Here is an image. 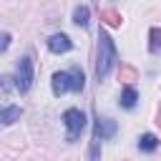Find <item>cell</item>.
<instances>
[{
    "label": "cell",
    "mask_w": 161,
    "mask_h": 161,
    "mask_svg": "<svg viewBox=\"0 0 161 161\" xmlns=\"http://www.w3.org/2000/svg\"><path fill=\"white\" fill-rule=\"evenodd\" d=\"M116 60H118V53H116V45L111 40V35L106 30H98V58H96V78H98V83L108 78V73L116 65Z\"/></svg>",
    "instance_id": "6da1fadb"
},
{
    "label": "cell",
    "mask_w": 161,
    "mask_h": 161,
    "mask_svg": "<svg viewBox=\"0 0 161 161\" xmlns=\"http://www.w3.org/2000/svg\"><path fill=\"white\" fill-rule=\"evenodd\" d=\"M50 86H53V93L55 96H63V93H68V91H83V86H86V78H83V70L80 68H70V70H58V73H53V80H50Z\"/></svg>",
    "instance_id": "7a4b0ae2"
},
{
    "label": "cell",
    "mask_w": 161,
    "mask_h": 161,
    "mask_svg": "<svg viewBox=\"0 0 161 161\" xmlns=\"http://www.w3.org/2000/svg\"><path fill=\"white\" fill-rule=\"evenodd\" d=\"M63 123H65V128H68V141L73 143V141L83 133V128H86V113H83L80 108H68V111L63 113Z\"/></svg>",
    "instance_id": "3957f363"
},
{
    "label": "cell",
    "mask_w": 161,
    "mask_h": 161,
    "mask_svg": "<svg viewBox=\"0 0 161 161\" xmlns=\"http://www.w3.org/2000/svg\"><path fill=\"white\" fill-rule=\"evenodd\" d=\"M13 80H15V88H18L20 93H28V91H30V86H33V58H30V55L20 58Z\"/></svg>",
    "instance_id": "277c9868"
},
{
    "label": "cell",
    "mask_w": 161,
    "mask_h": 161,
    "mask_svg": "<svg viewBox=\"0 0 161 161\" xmlns=\"http://www.w3.org/2000/svg\"><path fill=\"white\" fill-rule=\"evenodd\" d=\"M116 133V121H111V118H96V126H93V138L96 141H106V138H111Z\"/></svg>",
    "instance_id": "5b68a950"
},
{
    "label": "cell",
    "mask_w": 161,
    "mask_h": 161,
    "mask_svg": "<svg viewBox=\"0 0 161 161\" xmlns=\"http://www.w3.org/2000/svg\"><path fill=\"white\" fill-rule=\"evenodd\" d=\"M48 48H50V53H68V50L73 48V43H70V38H68V35L55 33V35H50V38H48Z\"/></svg>",
    "instance_id": "8992f818"
},
{
    "label": "cell",
    "mask_w": 161,
    "mask_h": 161,
    "mask_svg": "<svg viewBox=\"0 0 161 161\" xmlns=\"http://www.w3.org/2000/svg\"><path fill=\"white\" fill-rule=\"evenodd\" d=\"M20 116H23L20 106H3L0 108V123H15V121H20Z\"/></svg>",
    "instance_id": "52a82bcc"
},
{
    "label": "cell",
    "mask_w": 161,
    "mask_h": 161,
    "mask_svg": "<svg viewBox=\"0 0 161 161\" xmlns=\"http://www.w3.org/2000/svg\"><path fill=\"white\" fill-rule=\"evenodd\" d=\"M136 101H138L136 88H133V86H126V88H123V93H121V106H123V108H133V106H136Z\"/></svg>",
    "instance_id": "ba28073f"
},
{
    "label": "cell",
    "mask_w": 161,
    "mask_h": 161,
    "mask_svg": "<svg viewBox=\"0 0 161 161\" xmlns=\"http://www.w3.org/2000/svg\"><path fill=\"white\" fill-rule=\"evenodd\" d=\"M156 146H158V138H156L153 133H143V136L138 138V148H141V151H146V153L156 151Z\"/></svg>",
    "instance_id": "9c48e42d"
},
{
    "label": "cell",
    "mask_w": 161,
    "mask_h": 161,
    "mask_svg": "<svg viewBox=\"0 0 161 161\" xmlns=\"http://www.w3.org/2000/svg\"><path fill=\"white\" fill-rule=\"evenodd\" d=\"M88 18H91V10H88L86 5H78V8L73 10V23H75V25L86 28V25H88Z\"/></svg>",
    "instance_id": "30bf717a"
},
{
    "label": "cell",
    "mask_w": 161,
    "mask_h": 161,
    "mask_svg": "<svg viewBox=\"0 0 161 161\" xmlns=\"http://www.w3.org/2000/svg\"><path fill=\"white\" fill-rule=\"evenodd\" d=\"M148 50L156 55V53H161V28H151L148 30Z\"/></svg>",
    "instance_id": "8fae6325"
},
{
    "label": "cell",
    "mask_w": 161,
    "mask_h": 161,
    "mask_svg": "<svg viewBox=\"0 0 161 161\" xmlns=\"http://www.w3.org/2000/svg\"><path fill=\"white\" fill-rule=\"evenodd\" d=\"M101 20H103L106 25H113V28H118V25L123 23L121 13H116V10H101Z\"/></svg>",
    "instance_id": "7c38bea8"
},
{
    "label": "cell",
    "mask_w": 161,
    "mask_h": 161,
    "mask_svg": "<svg viewBox=\"0 0 161 161\" xmlns=\"http://www.w3.org/2000/svg\"><path fill=\"white\" fill-rule=\"evenodd\" d=\"M10 45V33H0V53Z\"/></svg>",
    "instance_id": "4fadbf2b"
},
{
    "label": "cell",
    "mask_w": 161,
    "mask_h": 161,
    "mask_svg": "<svg viewBox=\"0 0 161 161\" xmlns=\"http://www.w3.org/2000/svg\"><path fill=\"white\" fill-rule=\"evenodd\" d=\"M123 75H126L128 80H133V78H136V70H133V68H123Z\"/></svg>",
    "instance_id": "5bb4252c"
},
{
    "label": "cell",
    "mask_w": 161,
    "mask_h": 161,
    "mask_svg": "<svg viewBox=\"0 0 161 161\" xmlns=\"http://www.w3.org/2000/svg\"><path fill=\"white\" fill-rule=\"evenodd\" d=\"M156 123H158V126H161V108H158V121H156Z\"/></svg>",
    "instance_id": "9a60e30c"
}]
</instances>
